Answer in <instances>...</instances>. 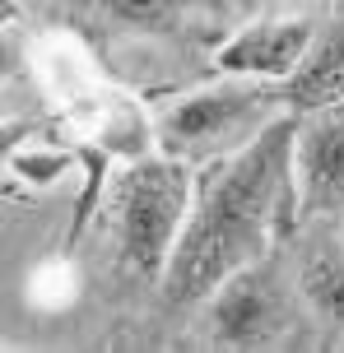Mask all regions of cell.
<instances>
[{
    "instance_id": "obj_1",
    "label": "cell",
    "mask_w": 344,
    "mask_h": 353,
    "mask_svg": "<svg viewBox=\"0 0 344 353\" xmlns=\"http://www.w3.org/2000/svg\"><path fill=\"white\" fill-rule=\"evenodd\" d=\"M298 112H279L252 140L214 154L196 172V205L181 228L163 274V298L177 307L210 302L237 270L265 261L274 242L298 228V181H293Z\"/></svg>"
},
{
    "instance_id": "obj_2",
    "label": "cell",
    "mask_w": 344,
    "mask_h": 353,
    "mask_svg": "<svg viewBox=\"0 0 344 353\" xmlns=\"http://www.w3.org/2000/svg\"><path fill=\"white\" fill-rule=\"evenodd\" d=\"M191 205H196V172L177 154L168 149L140 154L121 168L112 191V228H117L121 261L140 279L163 283L172 247L191 219Z\"/></svg>"
},
{
    "instance_id": "obj_3",
    "label": "cell",
    "mask_w": 344,
    "mask_h": 353,
    "mask_svg": "<svg viewBox=\"0 0 344 353\" xmlns=\"http://www.w3.org/2000/svg\"><path fill=\"white\" fill-rule=\"evenodd\" d=\"M284 103L256 88L247 74H223V84L196 88L177 103L163 107L159 117V144L177 159H196V154H228L242 140H252L265 121H274Z\"/></svg>"
},
{
    "instance_id": "obj_4",
    "label": "cell",
    "mask_w": 344,
    "mask_h": 353,
    "mask_svg": "<svg viewBox=\"0 0 344 353\" xmlns=\"http://www.w3.org/2000/svg\"><path fill=\"white\" fill-rule=\"evenodd\" d=\"M293 181H298V214L303 219L344 210V103L298 117Z\"/></svg>"
},
{
    "instance_id": "obj_5",
    "label": "cell",
    "mask_w": 344,
    "mask_h": 353,
    "mask_svg": "<svg viewBox=\"0 0 344 353\" xmlns=\"http://www.w3.org/2000/svg\"><path fill=\"white\" fill-rule=\"evenodd\" d=\"M210 321H214L219 344H265V339L279 335L284 298H279L270 265L256 261L247 270H237L233 279L219 283V293L210 298Z\"/></svg>"
},
{
    "instance_id": "obj_6",
    "label": "cell",
    "mask_w": 344,
    "mask_h": 353,
    "mask_svg": "<svg viewBox=\"0 0 344 353\" xmlns=\"http://www.w3.org/2000/svg\"><path fill=\"white\" fill-rule=\"evenodd\" d=\"M312 42H316V28L307 19H261V23L237 28L219 47L214 65L219 74H247V79H274L279 84L303 65Z\"/></svg>"
},
{
    "instance_id": "obj_7",
    "label": "cell",
    "mask_w": 344,
    "mask_h": 353,
    "mask_svg": "<svg viewBox=\"0 0 344 353\" xmlns=\"http://www.w3.org/2000/svg\"><path fill=\"white\" fill-rule=\"evenodd\" d=\"M274 98L289 112H316V107L344 103V28H330L312 42V52L303 56V65L279 79Z\"/></svg>"
},
{
    "instance_id": "obj_8",
    "label": "cell",
    "mask_w": 344,
    "mask_h": 353,
    "mask_svg": "<svg viewBox=\"0 0 344 353\" xmlns=\"http://www.w3.org/2000/svg\"><path fill=\"white\" fill-rule=\"evenodd\" d=\"M98 10L117 23H126V28H140V33H172L181 28L191 10H196L200 0H93Z\"/></svg>"
},
{
    "instance_id": "obj_9",
    "label": "cell",
    "mask_w": 344,
    "mask_h": 353,
    "mask_svg": "<svg viewBox=\"0 0 344 353\" xmlns=\"http://www.w3.org/2000/svg\"><path fill=\"white\" fill-rule=\"evenodd\" d=\"M303 293H307V302L326 321L344 325V256L340 251L312 256V261L303 265Z\"/></svg>"
},
{
    "instance_id": "obj_10",
    "label": "cell",
    "mask_w": 344,
    "mask_h": 353,
    "mask_svg": "<svg viewBox=\"0 0 344 353\" xmlns=\"http://www.w3.org/2000/svg\"><path fill=\"white\" fill-rule=\"evenodd\" d=\"M14 168L23 176H33V181H52V176H61L65 168H70V154H52V159H28V154H23Z\"/></svg>"
}]
</instances>
